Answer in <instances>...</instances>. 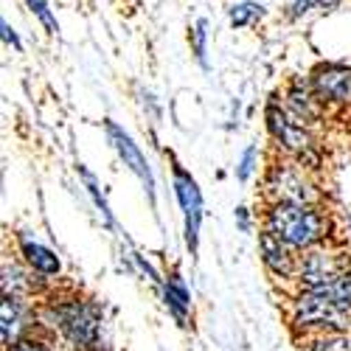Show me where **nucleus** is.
I'll list each match as a JSON object with an SVG mask.
<instances>
[{"label":"nucleus","mask_w":351,"mask_h":351,"mask_svg":"<svg viewBox=\"0 0 351 351\" xmlns=\"http://www.w3.org/2000/svg\"><path fill=\"white\" fill-rule=\"evenodd\" d=\"M34 317L37 332L53 343H62L68 351L96 348L101 343L104 309L96 298L79 289L48 287L34 298Z\"/></svg>","instance_id":"obj_1"},{"label":"nucleus","mask_w":351,"mask_h":351,"mask_svg":"<svg viewBox=\"0 0 351 351\" xmlns=\"http://www.w3.org/2000/svg\"><path fill=\"white\" fill-rule=\"evenodd\" d=\"M287 324L298 340L317 335H348L351 304L337 298L329 287L295 289L287 304Z\"/></svg>","instance_id":"obj_2"},{"label":"nucleus","mask_w":351,"mask_h":351,"mask_svg":"<svg viewBox=\"0 0 351 351\" xmlns=\"http://www.w3.org/2000/svg\"><path fill=\"white\" fill-rule=\"evenodd\" d=\"M261 228L276 233L292 250H309L332 237V219L324 206L298 202H261Z\"/></svg>","instance_id":"obj_3"},{"label":"nucleus","mask_w":351,"mask_h":351,"mask_svg":"<svg viewBox=\"0 0 351 351\" xmlns=\"http://www.w3.org/2000/svg\"><path fill=\"white\" fill-rule=\"evenodd\" d=\"M265 130L276 146V152L298 160L312 174L320 171V166H324V152H320V143H317L312 127H306L301 119H295V115L287 110V104L278 99V93H273L265 104Z\"/></svg>","instance_id":"obj_4"},{"label":"nucleus","mask_w":351,"mask_h":351,"mask_svg":"<svg viewBox=\"0 0 351 351\" xmlns=\"http://www.w3.org/2000/svg\"><path fill=\"white\" fill-rule=\"evenodd\" d=\"M261 202H298V206H324L326 197L317 186L315 174L281 152L267 160L265 178H261Z\"/></svg>","instance_id":"obj_5"},{"label":"nucleus","mask_w":351,"mask_h":351,"mask_svg":"<svg viewBox=\"0 0 351 351\" xmlns=\"http://www.w3.org/2000/svg\"><path fill=\"white\" fill-rule=\"evenodd\" d=\"M348 265V253L332 242L315 245L309 250L298 253V267H295V289H315L335 281L340 273H346Z\"/></svg>","instance_id":"obj_6"},{"label":"nucleus","mask_w":351,"mask_h":351,"mask_svg":"<svg viewBox=\"0 0 351 351\" xmlns=\"http://www.w3.org/2000/svg\"><path fill=\"white\" fill-rule=\"evenodd\" d=\"M171 160V186H174V197H178V206L183 211V237H186V247L191 256H197L199 250V228H202V194L197 180L191 178V171L178 163V158L169 155Z\"/></svg>","instance_id":"obj_7"},{"label":"nucleus","mask_w":351,"mask_h":351,"mask_svg":"<svg viewBox=\"0 0 351 351\" xmlns=\"http://www.w3.org/2000/svg\"><path fill=\"white\" fill-rule=\"evenodd\" d=\"M104 132H107V141H110V146L115 149V155L121 158V163H124V166L135 174V178L141 180V186H143L146 197H149L152 208H155V174H152L149 160L143 158L141 146L132 141V135H130L121 124H115L112 119H104Z\"/></svg>","instance_id":"obj_8"},{"label":"nucleus","mask_w":351,"mask_h":351,"mask_svg":"<svg viewBox=\"0 0 351 351\" xmlns=\"http://www.w3.org/2000/svg\"><path fill=\"white\" fill-rule=\"evenodd\" d=\"M309 79L329 110H351V65L320 62L312 68Z\"/></svg>","instance_id":"obj_9"},{"label":"nucleus","mask_w":351,"mask_h":351,"mask_svg":"<svg viewBox=\"0 0 351 351\" xmlns=\"http://www.w3.org/2000/svg\"><path fill=\"white\" fill-rule=\"evenodd\" d=\"M281 101L287 104V110L295 115V119H301L312 130L324 121L326 112H329V107L324 104V99L317 96L309 76H292L281 90Z\"/></svg>","instance_id":"obj_10"},{"label":"nucleus","mask_w":351,"mask_h":351,"mask_svg":"<svg viewBox=\"0 0 351 351\" xmlns=\"http://www.w3.org/2000/svg\"><path fill=\"white\" fill-rule=\"evenodd\" d=\"M34 329H37L34 298L3 292V304H0V343H3V351L12 348L25 335H32Z\"/></svg>","instance_id":"obj_11"},{"label":"nucleus","mask_w":351,"mask_h":351,"mask_svg":"<svg viewBox=\"0 0 351 351\" xmlns=\"http://www.w3.org/2000/svg\"><path fill=\"white\" fill-rule=\"evenodd\" d=\"M258 256L265 270L273 276V281H295V267H298V250H292L287 242H281L276 233L258 230Z\"/></svg>","instance_id":"obj_12"},{"label":"nucleus","mask_w":351,"mask_h":351,"mask_svg":"<svg viewBox=\"0 0 351 351\" xmlns=\"http://www.w3.org/2000/svg\"><path fill=\"white\" fill-rule=\"evenodd\" d=\"M14 245H17V258H20L34 276H40V278H45V281H56V278L62 276V261H60V256H56L51 247H45L40 239H34L32 233L20 230L17 237H14Z\"/></svg>","instance_id":"obj_13"},{"label":"nucleus","mask_w":351,"mask_h":351,"mask_svg":"<svg viewBox=\"0 0 351 351\" xmlns=\"http://www.w3.org/2000/svg\"><path fill=\"white\" fill-rule=\"evenodd\" d=\"M160 295H163V306L174 317V324H178L180 329H189V324H191V292H189V287H186V281L178 270L163 276Z\"/></svg>","instance_id":"obj_14"},{"label":"nucleus","mask_w":351,"mask_h":351,"mask_svg":"<svg viewBox=\"0 0 351 351\" xmlns=\"http://www.w3.org/2000/svg\"><path fill=\"white\" fill-rule=\"evenodd\" d=\"M267 17V6L265 3H256V0H239L228 9V23L233 28H250L256 23H261Z\"/></svg>","instance_id":"obj_15"},{"label":"nucleus","mask_w":351,"mask_h":351,"mask_svg":"<svg viewBox=\"0 0 351 351\" xmlns=\"http://www.w3.org/2000/svg\"><path fill=\"white\" fill-rule=\"evenodd\" d=\"M79 178H82V183H84V191L90 194L93 206L99 208V214H101L104 225H107L110 230H119V222H115V217H112V211H110V206H107V197H104V194H101V189H99L96 174H93L90 169H87V166H82V163H79Z\"/></svg>","instance_id":"obj_16"},{"label":"nucleus","mask_w":351,"mask_h":351,"mask_svg":"<svg viewBox=\"0 0 351 351\" xmlns=\"http://www.w3.org/2000/svg\"><path fill=\"white\" fill-rule=\"evenodd\" d=\"M189 43H191V53L202 71H208V20L199 17L194 20V25L189 28Z\"/></svg>","instance_id":"obj_17"},{"label":"nucleus","mask_w":351,"mask_h":351,"mask_svg":"<svg viewBox=\"0 0 351 351\" xmlns=\"http://www.w3.org/2000/svg\"><path fill=\"white\" fill-rule=\"evenodd\" d=\"M298 351H351L348 335H317L298 340Z\"/></svg>","instance_id":"obj_18"},{"label":"nucleus","mask_w":351,"mask_h":351,"mask_svg":"<svg viewBox=\"0 0 351 351\" xmlns=\"http://www.w3.org/2000/svg\"><path fill=\"white\" fill-rule=\"evenodd\" d=\"M256 169H258V146L247 143L242 149V155H239V160H237V180L239 183H250Z\"/></svg>","instance_id":"obj_19"},{"label":"nucleus","mask_w":351,"mask_h":351,"mask_svg":"<svg viewBox=\"0 0 351 351\" xmlns=\"http://www.w3.org/2000/svg\"><path fill=\"white\" fill-rule=\"evenodd\" d=\"M25 6L32 9V14H34V17L43 23L45 34H51V37L60 34V20H56V14L51 12V6L45 3V0H25Z\"/></svg>","instance_id":"obj_20"},{"label":"nucleus","mask_w":351,"mask_h":351,"mask_svg":"<svg viewBox=\"0 0 351 351\" xmlns=\"http://www.w3.org/2000/svg\"><path fill=\"white\" fill-rule=\"evenodd\" d=\"M6 351H56V343L53 340H48L43 332H32V335H25L23 340H17L12 348H6Z\"/></svg>","instance_id":"obj_21"},{"label":"nucleus","mask_w":351,"mask_h":351,"mask_svg":"<svg viewBox=\"0 0 351 351\" xmlns=\"http://www.w3.org/2000/svg\"><path fill=\"white\" fill-rule=\"evenodd\" d=\"M315 9H320V0H292L287 6V20H301V17L312 14Z\"/></svg>","instance_id":"obj_22"},{"label":"nucleus","mask_w":351,"mask_h":351,"mask_svg":"<svg viewBox=\"0 0 351 351\" xmlns=\"http://www.w3.org/2000/svg\"><path fill=\"white\" fill-rule=\"evenodd\" d=\"M0 32H3V43H6V45H12L17 53L23 51V43H20V37H17V32L12 28V23H9V20L0 23Z\"/></svg>","instance_id":"obj_23"},{"label":"nucleus","mask_w":351,"mask_h":351,"mask_svg":"<svg viewBox=\"0 0 351 351\" xmlns=\"http://www.w3.org/2000/svg\"><path fill=\"white\" fill-rule=\"evenodd\" d=\"M141 104H143V110H149V119L152 121H160V107H158L155 96L149 90H143V87H141Z\"/></svg>","instance_id":"obj_24"},{"label":"nucleus","mask_w":351,"mask_h":351,"mask_svg":"<svg viewBox=\"0 0 351 351\" xmlns=\"http://www.w3.org/2000/svg\"><path fill=\"white\" fill-rule=\"evenodd\" d=\"M233 217H237V225H239L242 233H250V230H253V225H250V211H247L245 206H239Z\"/></svg>","instance_id":"obj_25"},{"label":"nucleus","mask_w":351,"mask_h":351,"mask_svg":"<svg viewBox=\"0 0 351 351\" xmlns=\"http://www.w3.org/2000/svg\"><path fill=\"white\" fill-rule=\"evenodd\" d=\"M343 0H320V9H337Z\"/></svg>","instance_id":"obj_26"},{"label":"nucleus","mask_w":351,"mask_h":351,"mask_svg":"<svg viewBox=\"0 0 351 351\" xmlns=\"http://www.w3.org/2000/svg\"><path fill=\"white\" fill-rule=\"evenodd\" d=\"M84 351H110V348H101V346H96V348H84Z\"/></svg>","instance_id":"obj_27"}]
</instances>
